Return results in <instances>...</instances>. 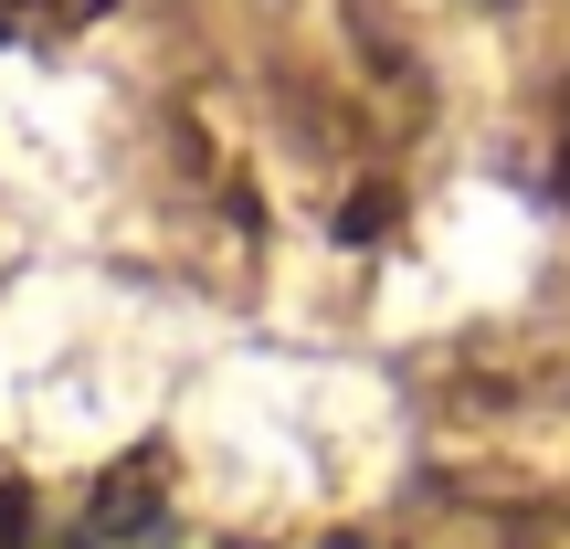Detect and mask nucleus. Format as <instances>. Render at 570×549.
Instances as JSON below:
<instances>
[{
	"mask_svg": "<svg viewBox=\"0 0 570 549\" xmlns=\"http://www.w3.org/2000/svg\"><path fill=\"white\" fill-rule=\"evenodd\" d=\"M169 518V497H159V476H138V487H127V476H106L96 487V508H85V549H117V539H148Z\"/></svg>",
	"mask_w": 570,
	"mask_h": 549,
	"instance_id": "1",
	"label": "nucleus"
},
{
	"mask_svg": "<svg viewBox=\"0 0 570 549\" xmlns=\"http://www.w3.org/2000/svg\"><path fill=\"white\" fill-rule=\"evenodd\" d=\"M32 529H42V508L21 487H0V549H32Z\"/></svg>",
	"mask_w": 570,
	"mask_h": 549,
	"instance_id": "2",
	"label": "nucleus"
},
{
	"mask_svg": "<svg viewBox=\"0 0 570 549\" xmlns=\"http://www.w3.org/2000/svg\"><path fill=\"white\" fill-rule=\"evenodd\" d=\"M560 190H570V117H560Z\"/></svg>",
	"mask_w": 570,
	"mask_h": 549,
	"instance_id": "3",
	"label": "nucleus"
}]
</instances>
